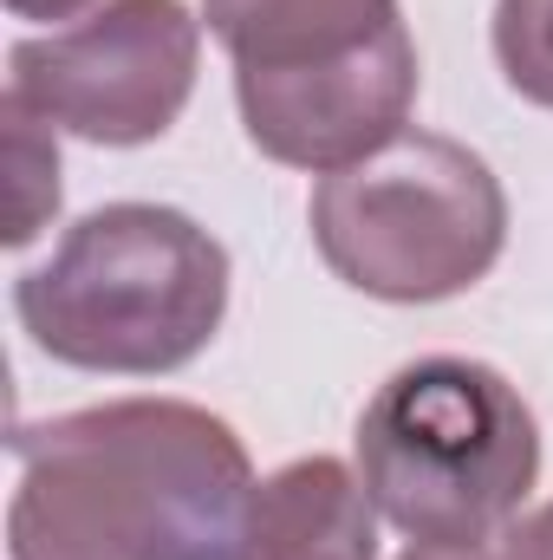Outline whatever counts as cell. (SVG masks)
Listing matches in <instances>:
<instances>
[{"mask_svg":"<svg viewBox=\"0 0 553 560\" xmlns=\"http://www.w3.org/2000/svg\"><path fill=\"white\" fill-rule=\"evenodd\" d=\"M13 560H242L255 469L228 423L183 398H118L13 436Z\"/></svg>","mask_w":553,"mask_h":560,"instance_id":"1","label":"cell"},{"mask_svg":"<svg viewBox=\"0 0 553 560\" xmlns=\"http://www.w3.org/2000/svg\"><path fill=\"white\" fill-rule=\"evenodd\" d=\"M33 346L79 372L156 378L189 365L228 313V248L163 202H111L66 229L13 287Z\"/></svg>","mask_w":553,"mask_h":560,"instance_id":"2","label":"cell"},{"mask_svg":"<svg viewBox=\"0 0 553 560\" xmlns=\"http://www.w3.org/2000/svg\"><path fill=\"white\" fill-rule=\"evenodd\" d=\"M358 482L411 548H489L515 528L541 430L521 392L475 359H416L358 418Z\"/></svg>","mask_w":553,"mask_h":560,"instance_id":"3","label":"cell"},{"mask_svg":"<svg viewBox=\"0 0 553 560\" xmlns=\"http://www.w3.org/2000/svg\"><path fill=\"white\" fill-rule=\"evenodd\" d=\"M313 242L345 287L430 306L475 287L502 261L508 196L469 143L404 131L365 163L319 176Z\"/></svg>","mask_w":553,"mask_h":560,"instance_id":"4","label":"cell"},{"mask_svg":"<svg viewBox=\"0 0 553 560\" xmlns=\"http://www.w3.org/2000/svg\"><path fill=\"white\" fill-rule=\"evenodd\" d=\"M196 59L202 20L183 0H105L59 33L20 39L7 98H20L52 131L131 150L183 118Z\"/></svg>","mask_w":553,"mask_h":560,"instance_id":"5","label":"cell"},{"mask_svg":"<svg viewBox=\"0 0 553 560\" xmlns=\"http://www.w3.org/2000/svg\"><path fill=\"white\" fill-rule=\"evenodd\" d=\"M235 98H242V125L261 156H274L286 170H313V176L352 170L391 138H404L416 98L411 26L398 20L372 46L326 59V66L235 72Z\"/></svg>","mask_w":553,"mask_h":560,"instance_id":"6","label":"cell"},{"mask_svg":"<svg viewBox=\"0 0 553 560\" xmlns=\"http://www.w3.org/2000/svg\"><path fill=\"white\" fill-rule=\"evenodd\" d=\"M242 560H378V502L339 456H299L255 489Z\"/></svg>","mask_w":553,"mask_h":560,"instance_id":"7","label":"cell"},{"mask_svg":"<svg viewBox=\"0 0 553 560\" xmlns=\"http://www.w3.org/2000/svg\"><path fill=\"white\" fill-rule=\"evenodd\" d=\"M235 72H299L345 59L398 26V0H202Z\"/></svg>","mask_w":553,"mask_h":560,"instance_id":"8","label":"cell"},{"mask_svg":"<svg viewBox=\"0 0 553 560\" xmlns=\"http://www.w3.org/2000/svg\"><path fill=\"white\" fill-rule=\"evenodd\" d=\"M7 248H26L59 209V143L52 125L7 98Z\"/></svg>","mask_w":553,"mask_h":560,"instance_id":"9","label":"cell"},{"mask_svg":"<svg viewBox=\"0 0 553 560\" xmlns=\"http://www.w3.org/2000/svg\"><path fill=\"white\" fill-rule=\"evenodd\" d=\"M495 59L528 105L553 112V0H495Z\"/></svg>","mask_w":553,"mask_h":560,"instance_id":"10","label":"cell"},{"mask_svg":"<svg viewBox=\"0 0 553 560\" xmlns=\"http://www.w3.org/2000/svg\"><path fill=\"white\" fill-rule=\"evenodd\" d=\"M495 560H553V502L534 509L528 522H515V528L502 535V555Z\"/></svg>","mask_w":553,"mask_h":560,"instance_id":"11","label":"cell"},{"mask_svg":"<svg viewBox=\"0 0 553 560\" xmlns=\"http://www.w3.org/2000/svg\"><path fill=\"white\" fill-rule=\"evenodd\" d=\"M20 20H72V13H85L92 0H7Z\"/></svg>","mask_w":553,"mask_h":560,"instance_id":"12","label":"cell"},{"mask_svg":"<svg viewBox=\"0 0 553 560\" xmlns=\"http://www.w3.org/2000/svg\"><path fill=\"white\" fill-rule=\"evenodd\" d=\"M404 560H495V555H482V548H411Z\"/></svg>","mask_w":553,"mask_h":560,"instance_id":"13","label":"cell"}]
</instances>
